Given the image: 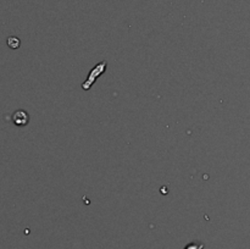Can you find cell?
<instances>
[{"label": "cell", "mask_w": 250, "mask_h": 249, "mask_svg": "<svg viewBox=\"0 0 250 249\" xmlns=\"http://www.w3.org/2000/svg\"><path fill=\"white\" fill-rule=\"evenodd\" d=\"M106 68V62L105 61H103V62L98 63V65L96 66V67L93 68V70L91 71V73H89L88 76V80L86 81V82L83 83V89H89V88L92 87V84H93L94 82H96V78L99 77V75H101V73L105 71Z\"/></svg>", "instance_id": "obj_1"}, {"label": "cell", "mask_w": 250, "mask_h": 249, "mask_svg": "<svg viewBox=\"0 0 250 249\" xmlns=\"http://www.w3.org/2000/svg\"><path fill=\"white\" fill-rule=\"evenodd\" d=\"M13 122L16 126H26L30 122V115L25 110H16L13 114Z\"/></svg>", "instance_id": "obj_2"}, {"label": "cell", "mask_w": 250, "mask_h": 249, "mask_svg": "<svg viewBox=\"0 0 250 249\" xmlns=\"http://www.w3.org/2000/svg\"><path fill=\"white\" fill-rule=\"evenodd\" d=\"M6 43H8V45L10 46L11 49H18V48H20L21 42H20V39L16 38V37H9Z\"/></svg>", "instance_id": "obj_3"}, {"label": "cell", "mask_w": 250, "mask_h": 249, "mask_svg": "<svg viewBox=\"0 0 250 249\" xmlns=\"http://www.w3.org/2000/svg\"><path fill=\"white\" fill-rule=\"evenodd\" d=\"M205 248V244L201 243V242H192V243L187 244L184 247V249H204Z\"/></svg>", "instance_id": "obj_4"}]
</instances>
